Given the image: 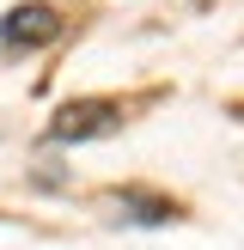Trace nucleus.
I'll return each instance as SVG.
<instances>
[{
  "label": "nucleus",
  "instance_id": "f257e3e1",
  "mask_svg": "<svg viewBox=\"0 0 244 250\" xmlns=\"http://www.w3.org/2000/svg\"><path fill=\"white\" fill-rule=\"evenodd\" d=\"M122 128V110L104 104V98H85V104H67L55 116V141H92V134H110Z\"/></svg>",
  "mask_w": 244,
  "mask_h": 250
},
{
  "label": "nucleus",
  "instance_id": "f03ea898",
  "mask_svg": "<svg viewBox=\"0 0 244 250\" xmlns=\"http://www.w3.org/2000/svg\"><path fill=\"white\" fill-rule=\"evenodd\" d=\"M0 37H6V49H37V43H55L61 37V19L49 6H12Z\"/></svg>",
  "mask_w": 244,
  "mask_h": 250
}]
</instances>
